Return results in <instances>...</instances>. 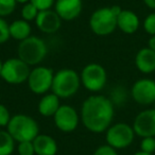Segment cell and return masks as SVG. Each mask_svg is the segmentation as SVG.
Here are the masks:
<instances>
[{"label":"cell","mask_w":155,"mask_h":155,"mask_svg":"<svg viewBox=\"0 0 155 155\" xmlns=\"http://www.w3.org/2000/svg\"><path fill=\"white\" fill-rule=\"evenodd\" d=\"M93 155H118V153H117L116 149H114L113 147L104 144V146H100L98 149H96Z\"/></svg>","instance_id":"f1b7e54d"},{"label":"cell","mask_w":155,"mask_h":155,"mask_svg":"<svg viewBox=\"0 0 155 155\" xmlns=\"http://www.w3.org/2000/svg\"><path fill=\"white\" fill-rule=\"evenodd\" d=\"M54 72L51 68L45 66H37L30 71L27 82L32 93L36 95L47 94L51 89Z\"/></svg>","instance_id":"9c48e42d"},{"label":"cell","mask_w":155,"mask_h":155,"mask_svg":"<svg viewBox=\"0 0 155 155\" xmlns=\"http://www.w3.org/2000/svg\"><path fill=\"white\" fill-rule=\"evenodd\" d=\"M56 0H30V2L33 3L39 11L51 9L52 5L55 3Z\"/></svg>","instance_id":"4316f807"},{"label":"cell","mask_w":155,"mask_h":155,"mask_svg":"<svg viewBox=\"0 0 155 155\" xmlns=\"http://www.w3.org/2000/svg\"><path fill=\"white\" fill-rule=\"evenodd\" d=\"M60 106V98L53 93L47 94L39 100L38 112L44 117H53Z\"/></svg>","instance_id":"ac0fdd59"},{"label":"cell","mask_w":155,"mask_h":155,"mask_svg":"<svg viewBox=\"0 0 155 155\" xmlns=\"http://www.w3.org/2000/svg\"><path fill=\"white\" fill-rule=\"evenodd\" d=\"M135 65L142 73H152L155 71V52L149 47L142 48L136 53Z\"/></svg>","instance_id":"9a60e30c"},{"label":"cell","mask_w":155,"mask_h":155,"mask_svg":"<svg viewBox=\"0 0 155 155\" xmlns=\"http://www.w3.org/2000/svg\"><path fill=\"white\" fill-rule=\"evenodd\" d=\"M81 1H84V0H81Z\"/></svg>","instance_id":"d590c367"},{"label":"cell","mask_w":155,"mask_h":155,"mask_svg":"<svg viewBox=\"0 0 155 155\" xmlns=\"http://www.w3.org/2000/svg\"><path fill=\"white\" fill-rule=\"evenodd\" d=\"M114 104L108 98L96 95L88 97L81 107V120L84 127L93 133H103L112 124Z\"/></svg>","instance_id":"6da1fadb"},{"label":"cell","mask_w":155,"mask_h":155,"mask_svg":"<svg viewBox=\"0 0 155 155\" xmlns=\"http://www.w3.org/2000/svg\"><path fill=\"white\" fill-rule=\"evenodd\" d=\"M15 150V139L8 131H0V155H11Z\"/></svg>","instance_id":"ffe728a7"},{"label":"cell","mask_w":155,"mask_h":155,"mask_svg":"<svg viewBox=\"0 0 155 155\" xmlns=\"http://www.w3.org/2000/svg\"><path fill=\"white\" fill-rule=\"evenodd\" d=\"M83 1L81 0H56L54 3V11L62 20L75 19L82 12Z\"/></svg>","instance_id":"5bb4252c"},{"label":"cell","mask_w":155,"mask_h":155,"mask_svg":"<svg viewBox=\"0 0 155 155\" xmlns=\"http://www.w3.org/2000/svg\"><path fill=\"white\" fill-rule=\"evenodd\" d=\"M148 47L155 52V35H152L148 41Z\"/></svg>","instance_id":"f546056e"},{"label":"cell","mask_w":155,"mask_h":155,"mask_svg":"<svg viewBox=\"0 0 155 155\" xmlns=\"http://www.w3.org/2000/svg\"><path fill=\"white\" fill-rule=\"evenodd\" d=\"M2 66H3V62L0 58V73H1V70H2Z\"/></svg>","instance_id":"836d02e7"},{"label":"cell","mask_w":155,"mask_h":155,"mask_svg":"<svg viewBox=\"0 0 155 155\" xmlns=\"http://www.w3.org/2000/svg\"><path fill=\"white\" fill-rule=\"evenodd\" d=\"M48 48L44 39L37 36H29L19 43L17 48L18 58L29 66L41 64L46 58Z\"/></svg>","instance_id":"277c9868"},{"label":"cell","mask_w":155,"mask_h":155,"mask_svg":"<svg viewBox=\"0 0 155 155\" xmlns=\"http://www.w3.org/2000/svg\"><path fill=\"white\" fill-rule=\"evenodd\" d=\"M7 127V131L17 142L33 141L39 134V127L36 120L24 114L11 117Z\"/></svg>","instance_id":"3957f363"},{"label":"cell","mask_w":155,"mask_h":155,"mask_svg":"<svg viewBox=\"0 0 155 155\" xmlns=\"http://www.w3.org/2000/svg\"><path fill=\"white\" fill-rule=\"evenodd\" d=\"M10 120H11V115L9 110L3 104H0V127H8Z\"/></svg>","instance_id":"83f0119b"},{"label":"cell","mask_w":155,"mask_h":155,"mask_svg":"<svg viewBox=\"0 0 155 155\" xmlns=\"http://www.w3.org/2000/svg\"><path fill=\"white\" fill-rule=\"evenodd\" d=\"M36 155H55L58 153V143L55 139L46 134H38L33 140Z\"/></svg>","instance_id":"e0dca14e"},{"label":"cell","mask_w":155,"mask_h":155,"mask_svg":"<svg viewBox=\"0 0 155 155\" xmlns=\"http://www.w3.org/2000/svg\"><path fill=\"white\" fill-rule=\"evenodd\" d=\"M81 84L89 91L97 93L104 88L107 81V73L103 66L96 63L88 64L83 68L80 74Z\"/></svg>","instance_id":"52a82bcc"},{"label":"cell","mask_w":155,"mask_h":155,"mask_svg":"<svg viewBox=\"0 0 155 155\" xmlns=\"http://www.w3.org/2000/svg\"><path fill=\"white\" fill-rule=\"evenodd\" d=\"M16 0H0V17L11 15L16 9Z\"/></svg>","instance_id":"7402d4cb"},{"label":"cell","mask_w":155,"mask_h":155,"mask_svg":"<svg viewBox=\"0 0 155 155\" xmlns=\"http://www.w3.org/2000/svg\"><path fill=\"white\" fill-rule=\"evenodd\" d=\"M39 10L33 3L28 2L24 5L21 9V19L26 20V21H32V20L36 19Z\"/></svg>","instance_id":"44dd1931"},{"label":"cell","mask_w":155,"mask_h":155,"mask_svg":"<svg viewBox=\"0 0 155 155\" xmlns=\"http://www.w3.org/2000/svg\"><path fill=\"white\" fill-rule=\"evenodd\" d=\"M89 27L96 35L107 36L117 28V16L110 8H100L91 14Z\"/></svg>","instance_id":"5b68a950"},{"label":"cell","mask_w":155,"mask_h":155,"mask_svg":"<svg viewBox=\"0 0 155 155\" xmlns=\"http://www.w3.org/2000/svg\"><path fill=\"white\" fill-rule=\"evenodd\" d=\"M35 24L39 31L46 34H52L58 31L62 25V19L54 10H44L39 11Z\"/></svg>","instance_id":"4fadbf2b"},{"label":"cell","mask_w":155,"mask_h":155,"mask_svg":"<svg viewBox=\"0 0 155 155\" xmlns=\"http://www.w3.org/2000/svg\"><path fill=\"white\" fill-rule=\"evenodd\" d=\"M133 155H153V154H149V153H146L143 152V151H139V152H136L135 154Z\"/></svg>","instance_id":"1f68e13d"},{"label":"cell","mask_w":155,"mask_h":155,"mask_svg":"<svg viewBox=\"0 0 155 155\" xmlns=\"http://www.w3.org/2000/svg\"><path fill=\"white\" fill-rule=\"evenodd\" d=\"M135 135L136 134L133 130V127L127 123L120 122L110 125L106 130L105 139L108 146L119 150V149H125L131 146Z\"/></svg>","instance_id":"ba28073f"},{"label":"cell","mask_w":155,"mask_h":155,"mask_svg":"<svg viewBox=\"0 0 155 155\" xmlns=\"http://www.w3.org/2000/svg\"><path fill=\"white\" fill-rule=\"evenodd\" d=\"M9 30H10V36L12 38L21 41L24 39L28 38L29 36H31L32 29H31L29 21H26L24 19H17L12 22V24H10Z\"/></svg>","instance_id":"d6986e66"},{"label":"cell","mask_w":155,"mask_h":155,"mask_svg":"<svg viewBox=\"0 0 155 155\" xmlns=\"http://www.w3.org/2000/svg\"><path fill=\"white\" fill-rule=\"evenodd\" d=\"M132 98L140 105H150L155 102V81L140 79L133 84L131 89Z\"/></svg>","instance_id":"8fae6325"},{"label":"cell","mask_w":155,"mask_h":155,"mask_svg":"<svg viewBox=\"0 0 155 155\" xmlns=\"http://www.w3.org/2000/svg\"><path fill=\"white\" fill-rule=\"evenodd\" d=\"M144 5L152 10H155V0H143Z\"/></svg>","instance_id":"4dcf8cb0"},{"label":"cell","mask_w":155,"mask_h":155,"mask_svg":"<svg viewBox=\"0 0 155 155\" xmlns=\"http://www.w3.org/2000/svg\"><path fill=\"white\" fill-rule=\"evenodd\" d=\"M17 152L19 155H34L35 151H34V146H33V141L18 142Z\"/></svg>","instance_id":"cb8c5ba5"},{"label":"cell","mask_w":155,"mask_h":155,"mask_svg":"<svg viewBox=\"0 0 155 155\" xmlns=\"http://www.w3.org/2000/svg\"><path fill=\"white\" fill-rule=\"evenodd\" d=\"M143 29L148 34L155 35V12L151 13L144 18L143 20Z\"/></svg>","instance_id":"484cf974"},{"label":"cell","mask_w":155,"mask_h":155,"mask_svg":"<svg viewBox=\"0 0 155 155\" xmlns=\"http://www.w3.org/2000/svg\"><path fill=\"white\" fill-rule=\"evenodd\" d=\"M140 151H143L149 154L155 152V137H144L140 142Z\"/></svg>","instance_id":"603a6c76"},{"label":"cell","mask_w":155,"mask_h":155,"mask_svg":"<svg viewBox=\"0 0 155 155\" xmlns=\"http://www.w3.org/2000/svg\"><path fill=\"white\" fill-rule=\"evenodd\" d=\"M81 85V78L75 70L63 68L54 73L51 91L58 98H70L77 94Z\"/></svg>","instance_id":"7a4b0ae2"},{"label":"cell","mask_w":155,"mask_h":155,"mask_svg":"<svg viewBox=\"0 0 155 155\" xmlns=\"http://www.w3.org/2000/svg\"><path fill=\"white\" fill-rule=\"evenodd\" d=\"M139 18L130 10H122L117 17V28H119L123 33L133 34L139 28Z\"/></svg>","instance_id":"2e32d148"},{"label":"cell","mask_w":155,"mask_h":155,"mask_svg":"<svg viewBox=\"0 0 155 155\" xmlns=\"http://www.w3.org/2000/svg\"><path fill=\"white\" fill-rule=\"evenodd\" d=\"M17 3H22V5H26V3L30 2V0H16Z\"/></svg>","instance_id":"d6a6232c"},{"label":"cell","mask_w":155,"mask_h":155,"mask_svg":"<svg viewBox=\"0 0 155 155\" xmlns=\"http://www.w3.org/2000/svg\"><path fill=\"white\" fill-rule=\"evenodd\" d=\"M55 127L64 133L73 132L78 127L80 117L70 105H61L53 116Z\"/></svg>","instance_id":"30bf717a"},{"label":"cell","mask_w":155,"mask_h":155,"mask_svg":"<svg viewBox=\"0 0 155 155\" xmlns=\"http://www.w3.org/2000/svg\"><path fill=\"white\" fill-rule=\"evenodd\" d=\"M10 25L5 21L3 17H0V45L5 44V41H9L10 36V30H9Z\"/></svg>","instance_id":"d4e9b609"},{"label":"cell","mask_w":155,"mask_h":155,"mask_svg":"<svg viewBox=\"0 0 155 155\" xmlns=\"http://www.w3.org/2000/svg\"><path fill=\"white\" fill-rule=\"evenodd\" d=\"M154 110H155V102H154Z\"/></svg>","instance_id":"e575fe53"},{"label":"cell","mask_w":155,"mask_h":155,"mask_svg":"<svg viewBox=\"0 0 155 155\" xmlns=\"http://www.w3.org/2000/svg\"><path fill=\"white\" fill-rule=\"evenodd\" d=\"M30 66L19 58H12L3 62L0 77L9 84H21L28 80Z\"/></svg>","instance_id":"8992f818"},{"label":"cell","mask_w":155,"mask_h":155,"mask_svg":"<svg viewBox=\"0 0 155 155\" xmlns=\"http://www.w3.org/2000/svg\"><path fill=\"white\" fill-rule=\"evenodd\" d=\"M133 130L139 137H155V110H144L135 117Z\"/></svg>","instance_id":"7c38bea8"}]
</instances>
